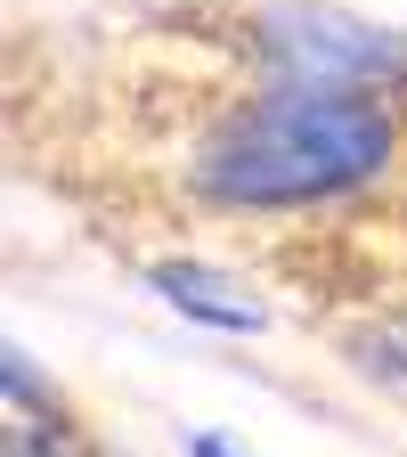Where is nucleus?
Returning a JSON list of instances; mask_svg holds the SVG:
<instances>
[{"label": "nucleus", "mask_w": 407, "mask_h": 457, "mask_svg": "<svg viewBox=\"0 0 407 457\" xmlns=\"http://www.w3.org/2000/svg\"><path fill=\"white\" fill-rule=\"evenodd\" d=\"M407 163L399 98L261 82L237 90L188 147V188L212 212H310L342 204Z\"/></svg>", "instance_id": "nucleus-1"}, {"label": "nucleus", "mask_w": 407, "mask_h": 457, "mask_svg": "<svg viewBox=\"0 0 407 457\" xmlns=\"http://www.w3.org/2000/svg\"><path fill=\"white\" fill-rule=\"evenodd\" d=\"M245 49L261 82L407 98V33L351 17L334 0H261V9H245Z\"/></svg>", "instance_id": "nucleus-2"}, {"label": "nucleus", "mask_w": 407, "mask_h": 457, "mask_svg": "<svg viewBox=\"0 0 407 457\" xmlns=\"http://www.w3.org/2000/svg\"><path fill=\"white\" fill-rule=\"evenodd\" d=\"M147 286L196 327H220V335H261L269 327V303L253 286H237L228 270H204V262H147Z\"/></svg>", "instance_id": "nucleus-3"}, {"label": "nucleus", "mask_w": 407, "mask_h": 457, "mask_svg": "<svg viewBox=\"0 0 407 457\" xmlns=\"http://www.w3.org/2000/svg\"><path fill=\"white\" fill-rule=\"evenodd\" d=\"M180 457H245L228 433H180Z\"/></svg>", "instance_id": "nucleus-4"}]
</instances>
